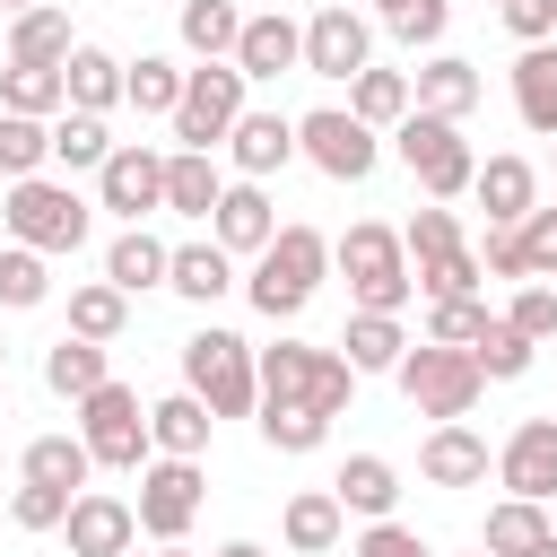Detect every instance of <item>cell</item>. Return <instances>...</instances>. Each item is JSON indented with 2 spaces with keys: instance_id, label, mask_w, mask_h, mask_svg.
I'll use <instances>...</instances> for the list:
<instances>
[{
  "instance_id": "obj_3",
  "label": "cell",
  "mask_w": 557,
  "mask_h": 557,
  "mask_svg": "<svg viewBox=\"0 0 557 557\" xmlns=\"http://www.w3.org/2000/svg\"><path fill=\"white\" fill-rule=\"evenodd\" d=\"M322 270H331V235H313V226H278V235H270V252L252 261L244 296H252L270 322H287V313H305V305H313Z\"/></svg>"
},
{
  "instance_id": "obj_21",
  "label": "cell",
  "mask_w": 557,
  "mask_h": 557,
  "mask_svg": "<svg viewBox=\"0 0 557 557\" xmlns=\"http://www.w3.org/2000/svg\"><path fill=\"white\" fill-rule=\"evenodd\" d=\"M209 400H191V392H165L157 409H148V444L165 453V461H200L209 453Z\"/></svg>"
},
{
  "instance_id": "obj_19",
  "label": "cell",
  "mask_w": 557,
  "mask_h": 557,
  "mask_svg": "<svg viewBox=\"0 0 557 557\" xmlns=\"http://www.w3.org/2000/svg\"><path fill=\"white\" fill-rule=\"evenodd\" d=\"M331 496H339V513L392 522V505H400V470H392L383 453H348V461H339V479H331Z\"/></svg>"
},
{
  "instance_id": "obj_22",
  "label": "cell",
  "mask_w": 557,
  "mask_h": 557,
  "mask_svg": "<svg viewBox=\"0 0 557 557\" xmlns=\"http://www.w3.org/2000/svg\"><path fill=\"white\" fill-rule=\"evenodd\" d=\"M513 113H522V131L557 139V44H522V61H513Z\"/></svg>"
},
{
  "instance_id": "obj_31",
  "label": "cell",
  "mask_w": 557,
  "mask_h": 557,
  "mask_svg": "<svg viewBox=\"0 0 557 557\" xmlns=\"http://www.w3.org/2000/svg\"><path fill=\"white\" fill-rule=\"evenodd\" d=\"M70 52H78V35H70V9H52V0H44V9H26V17L9 26V61H35V70H61Z\"/></svg>"
},
{
  "instance_id": "obj_32",
  "label": "cell",
  "mask_w": 557,
  "mask_h": 557,
  "mask_svg": "<svg viewBox=\"0 0 557 557\" xmlns=\"http://www.w3.org/2000/svg\"><path fill=\"white\" fill-rule=\"evenodd\" d=\"M0 113H26V122H61V113H70V87H61V70L9 61V70H0Z\"/></svg>"
},
{
  "instance_id": "obj_26",
  "label": "cell",
  "mask_w": 557,
  "mask_h": 557,
  "mask_svg": "<svg viewBox=\"0 0 557 557\" xmlns=\"http://www.w3.org/2000/svg\"><path fill=\"white\" fill-rule=\"evenodd\" d=\"M218 200H226V174H218V157H200V148H174V157H165V209H183V218H218Z\"/></svg>"
},
{
  "instance_id": "obj_38",
  "label": "cell",
  "mask_w": 557,
  "mask_h": 557,
  "mask_svg": "<svg viewBox=\"0 0 557 557\" xmlns=\"http://www.w3.org/2000/svg\"><path fill=\"white\" fill-rule=\"evenodd\" d=\"M183 44H191L200 61H235L244 9H235V0H183Z\"/></svg>"
},
{
  "instance_id": "obj_43",
  "label": "cell",
  "mask_w": 557,
  "mask_h": 557,
  "mask_svg": "<svg viewBox=\"0 0 557 557\" xmlns=\"http://www.w3.org/2000/svg\"><path fill=\"white\" fill-rule=\"evenodd\" d=\"M44 157H52V122L0 113V174H9V183H26V174H44Z\"/></svg>"
},
{
  "instance_id": "obj_60",
  "label": "cell",
  "mask_w": 557,
  "mask_h": 557,
  "mask_svg": "<svg viewBox=\"0 0 557 557\" xmlns=\"http://www.w3.org/2000/svg\"><path fill=\"white\" fill-rule=\"evenodd\" d=\"M0 374H9V348H0Z\"/></svg>"
},
{
  "instance_id": "obj_2",
  "label": "cell",
  "mask_w": 557,
  "mask_h": 557,
  "mask_svg": "<svg viewBox=\"0 0 557 557\" xmlns=\"http://www.w3.org/2000/svg\"><path fill=\"white\" fill-rule=\"evenodd\" d=\"M331 270L348 278V296H357V313H400L409 296H418V270H409V244L392 235V226H348L339 244H331Z\"/></svg>"
},
{
  "instance_id": "obj_52",
  "label": "cell",
  "mask_w": 557,
  "mask_h": 557,
  "mask_svg": "<svg viewBox=\"0 0 557 557\" xmlns=\"http://www.w3.org/2000/svg\"><path fill=\"white\" fill-rule=\"evenodd\" d=\"M496 17H505V35H522V44H548V35H557V0H505Z\"/></svg>"
},
{
  "instance_id": "obj_8",
  "label": "cell",
  "mask_w": 557,
  "mask_h": 557,
  "mask_svg": "<svg viewBox=\"0 0 557 557\" xmlns=\"http://www.w3.org/2000/svg\"><path fill=\"white\" fill-rule=\"evenodd\" d=\"M78 435H87V453H96V470H148V409H139V392L131 383H104V392H87L78 400Z\"/></svg>"
},
{
  "instance_id": "obj_37",
  "label": "cell",
  "mask_w": 557,
  "mask_h": 557,
  "mask_svg": "<svg viewBox=\"0 0 557 557\" xmlns=\"http://www.w3.org/2000/svg\"><path fill=\"white\" fill-rule=\"evenodd\" d=\"M113 148H122V139L104 131V113H61V122H52V165H70V174H104Z\"/></svg>"
},
{
  "instance_id": "obj_13",
  "label": "cell",
  "mask_w": 557,
  "mask_h": 557,
  "mask_svg": "<svg viewBox=\"0 0 557 557\" xmlns=\"http://www.w3.org/2000/svg\"><path fill=\"white\" fill-rule=\"evenodd\" d=\"M496 479H505V496L548 505L557 496V418H522L505 435V453H496Z\"/></svg>"
},
{
  "instance_id": "obj_25",
  "label": "cell",
  "mask_w": 557,
  "mask_h": 557,
  "mask_svg": "<svg viewBox=\"0 0 557 557\" xmlns=\"http://www.w3.org/2000/svg\"><path fill=\"white\" fill-rule=\"evenodd\" d=\"M418 470H426L435 487H479V479H487V435H470V426H435V435L418 444Z\"/></svg>"
},
{
  "instance_id": "obj_14",
  "label": "cell",
  "mask_w": 557,
  "mask_h": 557,
  "mask_svg": "<svg viewBox=\"0 0 557 557\" xmlns=\"http://www.w3.org/2000/svg\"><path fill=\"white\" fill-rule=\"evenodd\" d=\"M70 557H131V540H139V513L122 505V496H104V487H87L78 505H70Z\"/></svg>"
},
{
  "instance_id": "obj_10",
  "label": "cell",
  "mask_w": 557,
  "mask_h": 557,
  "mask_svg": "<svg viewBox=\"0 0 557 557\" xmlns=\"http://www.w3.org/2000/svg\"><path fill=\"white\" fill-rule=\"evenodd\" d=\"M296 157H313L331 183H366V174H374V157H383V139H374L357 113L322 104V113H305V122H296Z\"/></svg>"
},
{
  "instance_id": "obj_7",
  "label": "cell",
  "mask_w": 557,
  "mask_h": 557,
  "mask_svg": "<svg viewBox=\"0 0 557 557\" xmlns=\"http://www.w3.org/2000/svg\"><path fill=\"white\" fill-rule=\"evenodd\" d=\"M244 87H252V78H244L235 61H200V70L183 78V113H174V139H183V148H200V157H218V148H226V131L252 113V104H244Z\"/></svg>"
},
{
  "instance_id": "obj_39",
  "label": "cell",
  "mask_w": 557,
  "mask_h": 557,
  "mask_svg": "<svg viewBox=\"0 0 557 557\" xmlns=\"http://www.w3.org/2000/svg\"><path fill=\"white\" fill-rule=\"evenodd\" d=\"M183 78H191V70H174L165 52H139L131 78H122V104H139V113H183Z\"/></svg>"
},
{
  "instance_id": "obj_55",
  "label": "cell",
  "mask_w": 557,
  "mask_h": 557,
  "mask_svg": "<svg viewBox=\"0 0 557 557\" xmlns=\"http://www.w3.org/2000/svg\"><path fill=\"white\" fill-rule=\"evenodd\" d=\"M218 557H270V548H252V540H226V548H218Z\"/></svg>"
},
{
  "instance_id": "obj_59",
  "label": "cell",
  "mask_w": 557,
  "mask_h": 557,
  "mask_svg": "<svg viewBox=\"0 0 557 557\" xmlns=\"http://www.w3.org/2000/svg\"><path fill=\"white\" fill-rule=\"evenodd\" d=\"M157 557H191V548H183V540H174V548H157Z\"/></svg>"
},
{
  "instance_id": "obj_57",
  "label": "cell",
  "mask_w": 557,
  "mask_h": 557,
  "mask_svg": "<svg viewBox=\"0 0 557 557\" xmlns=\"http://www.w3.org/2000/svg\"><path fill=\"white\" fill-rule=\"evenodd\" d=\"M0 9H17V17H26V9H44V0H0Z\"/></svg>"
},
{
  "instance_id": "obj_1",
  "label": "cell",
  "mask_w": 557,
  "mask_h": 557,
  "mask_svg": "<svg viewBox=\"0 0 557 557\" xmlns=\"http://www.w3.org/2000/svg\"><path fill=\"white\" fill-rule=\"evenodd\" d=\"M261 348L252 339H235V331H191L183 339V392L191 400H209V418H252L261 409V366H252Z\"/></svg>"
},
{
  "instance_id": "obj_16",
  "label": "cell",
  "mask_w": 557,
  "mask_h": 557,
  "mask_svg": "<svg viewBox=\"0 0 557 557\" xmlns=\"http://www.w3.org/2000/svg\"><path fill=\"white\" fill-rule=\"evenodd\" d=\"M470 200L487 209V226H522V218L540 209V174H531V157H487L479 183H470Z\"/></svg>"
},
{
  "instance_id": "obj_54",
  "label": "cell",
  "mask_w": 557,
  "mask_h": 557,
  "mask_svg": "<svg viewBox=\"0 0 557 557\" xmlns=\"http://www.w3.org/2000/svg\"><path fill=\"white\" fill-rule=\"evenodd\" d=\"M444 17H453V9H444V0H418V9H409V17H392V35H400V44H409V52H426V44H444Z\"/></svg>"
},
{
  "instance_id": "obj_42",
  "label": "cell",
  "mask_w": 557,
  "mask_h": 557,
  "mask_svg": "<svg viewBox=\"0 0 557 557\" xmlns=\"http://www.w3.org/2000/svg\"><path fill=\"white\" fill-rule=\"evenodd\" d=\"M252 418H261V444H270V453H313V444L331 435V418H313L305 400H261Z\"/></svg>"
},
{
  "instance_id": "obj_56",
  "label": "cell",
  "mask_w": 557,
  "mask_h": 557,
  "mask_svg": "<svg viewBox=\"0 0 557 557\" xmlns=\"http://www.w3.org/2000/svg\"><path fill=\"white\" fill-rule=\"evenodd\" d=\"M374 9H383V26H392V17H409V9H418V0H374Z\"/></svg>"
},
{
  "instance_id": "obj_47",
  "label": "cell",
  "mask_w": 557,
  "mask_h": 557,
  "mask_svg": "<svg viewBox=\"0 0 557 557\" xmlns=\"http://www.w3.org/2000/svg\"><path fill=\"white\" fill-rule=\"evenodd\" d=\"M505 322H513L531 348H540V339H557V287H548V278H522V287H513V305H505Z\"/></svg>"
},
{
  "instance_id": "obj_5",
  "label": "cell",
  "mask_w": 557,
  "mask_h": 557,
  "mask_svg": "<svg viewBox=\"0 0 557 557\" xmlns=\"http://www.w3.org/2000/svg\"><path fill=\"white\" fill-rule=\"evenodd\" d=\"M392 148H400V165L418 174V191H426V200H461V191L479 183V157H470V139H461V122L409 113V122L392 131Z\"/></svg>"
},
{
  "instance_id": "obj_46",
  "label": "cell",
  "mask_w": 557,
  "mask_h": 557,
  "mask_svg": "<svg viewBox=\"0 0 557 557\" xmlns=\"http://www.w3.org/2000/svg\"><path fill=\"white\" fill-rule=\"evenodd\" d=\"M470 357H479V374H487V383H513V374H531V339H522L505 313L487 322V339H479Z\"/></svg>"
},
{
  "instance_id": "obj_36",
  "label": "cell",
  "mask_w": 557,
  "mask_h": 557,
  "mask_svg": "<svg viewBox=\"0 0 557 557\" xmlns=\"http://www.w3.org/2000/svg\"><path fill=\"white\" fill-rule=\"evenodd\" d=\"M409 104H418V96H409L400 70H357V78H348V113H357L366 131H400Z\"/></svg>"
},
{
  "instance_id": "obj_27",
  "label": "cell",
  "mask_w": 557,
  "mask_h": 557,
  "mask_svg": "<svg viewBox=\"0 0 557 557\" xmlns=\"http://www.w3.org/2000/svg\"><path fill=\"white\" fill-rule=\"evenodd\" d=\"M165 270H174V244H157L148 226H122V235H113V252H104V278H113L122 296L165 287Z\"/></svg>"
},
{
  "instance_id": "obj_61",
  "label": "cell",
  "mask_w": 557,
  "mask_h": 557,
  "mask_svg": "<svg viewBox=\"0 0 557 557\" xmlns=\"http://www.w3.org/2000/svg\"><path fill=\"white\" fill-rule=\"evenodd\" d=\"M479 557H487V548H479Z\"/></svg>"
},
{
  "instance_id": "obj_12",
  "label": "cell",
  "mask_w": 557,
  "mask_h": 557,
  "mask_svg": "<svg viewBox=\"0 0 557 557\" xmlns=\"http://www.w3.org/2000/svg\"><path fill=\"white\" fill-rule=\"evenodd\" d=\"M96 200H104L122 226H148V209H165V157L139 148V139H122V148L104 157V174H96Z\"/></svg>"
},
{
  "instance_id": "obj_34",
  "label": "cell",
  "mask_w": 557,
  "mask_h": 557,
  "mask_svg": "<svg viewBox=\"0 0 557 557\" xmlns=\"http://www.w3.org/2000/svg\"><path fill=\"white\" fill-rule=\"evenodd\" d=\"M17 470H26L35 487H70V496H87V470H96V453H87V435H35Z\"/></svg>"
},
{
  "instance_id": "obj_50",
  "label": "cell",
  "mask_w": 557,
  "mask_h": 557,
  "mask_svg": "<svg viewBox=\"0 0 557 557\" xmlns=\"http://www.w3.org/2000/svg\"><path fill=\"white\" fill-rule=\"evenodd\" d=\"M348 557H435V548H426V540H418L409 522H366Z\"/></svg>"
},
{
  "instance_id": "obj_49",
  "label": "cell",
  "mask_w": 557,
  "mask_h": 557,
  "mask_svg": "<svg viewBox=\"0 0 557 557\" xmlns=\"http://www.w3.org/2000/svg\"><path fill=\"white\" fill-rule=\"evenodd\" d=\"M400 244H409V261H435V252H453V244H461V218H453L444 200H426V209L409 218V235H400Z\"/></svg>"
},
{
  "instance_id": "obj_40",
  "label": "cell",
  "mask_w": 557,
  "mask_h": 557,
  "mask_svg": "<svg viewBox=\"0 0 557 557\" xmlns=\"http://www.w3.org/2000/svg\"><path fill=\"white\" fill-rule=\"evenodd\" d=\"M409 270H418V296H426V305L479 296V278H487V261H479L470 244H453V252H435V261H409Z\"/></svg>"
},
{
  "instance_id": "obj_24",
  "label": "cell",
  "mask_w": 557,
  "mask_h": 557,
  "mask_svg": "<svg viewBox=\"0 0 557 557\" xmlns=\"http://www.w3.org/2000/svg\"><path fill=\"white\" fill-rule=\"evenodd\" d=\"M44 383H52L61 400H87V392H104V383H113V366H104V339H78V331H61V339L44 348Z\"/></svg>"
},
{
  "instance_id": "obj_30",
  "label": "cell",
  "mask_w": 557,
  "mask_h": 557,
  "mask_svg": "<svg viewBox=\"0 0 557 557\" xmlns=\"http://www.w3.org/2000/svg\"><path fill=\"white\" fill-rule=\"evenodd\" d=\"M540 540H557L548 505H531V496H505V505H487V531H479V548H487V557H531Z\"/></svg>"
},
{
  "instance_id": "obj_20",
  "label": "cell",
  "mask_w": 557,
  "mask_h": 557,
  "mask_svg": "<svg viewBox=\"0 0 557 557\" xmlns=\"http://www.w3.org/2000/svg\"><path fill=\"white\" fill-rule=\"evenodd\" d=\"M409 96H418L409 113H435V122H461V113L479 104V70H470L461 52H435V61H426V70L409 78Z\"/></svg>"
},
{
  "instance_id": "obj_15",
  "label": "cell",
  "mask_w": 557,
  "mask_h": 557,
  "mask_svg": "<svg viewBox=\"0 0 557 557\" xmlns=\"http://www.w3.org/2000/svg\"><path fill=\"white\" fill-rule=\"evenodd\" d=\"M235 70H244V78H287V70H305V26H296L287 9H261V17H244Z\"/></svg>"
},
{
  "instance_id": "obj_29",
  "label": "cell",
  "mask_w": 557,
  "mask_h": 557,
  "mask_svg": "<svg viewBox=\"0 0 557 557\" xmlns=\"http://www.w3.org/2000/svg\"><path fill=\"white\" fill-rule=\"evenodd\" d=\"M252 366H261V400H305V409H313L322 348H305V339H278V348H261ZM313 418H322V409H313Z\"/></svg>"
},
{
  "instance_id": "obj_41",
  "label": "cell",
  "mask_w": 557,
  "mask_h": 557,
  "mask_svg": "<svg viewBox=\"0 0 557 557\" xmlns=\"http://www.w3.org/2000/svg\"><path fill=\"white\" fill-rule=\"evenodd\" d=\"M122 322H131V296H122L113 278L70 287V331H78V339H122Z\"/></svg>"
},
{
  "instance_id": "obj_35",
  "label": "cell",
  "mask_w": 557,
  "mask_h": 557,
  "mask_svg": "<svg viewBox=\"0 0 557 557\" xmlns=\"http://www.w3.org/2000/svg\"><path fill=\"white\" fill-rule=\"evenodd\" d=\"M287 548L296 557H322V548H339V531H348V513H339V496L331 487H305V496H287Z\"/></svg>"
},
{
  "instance_id": "obj_18",
  "label": "cell",
  "mask_w": 557,
  "mask_h": 557,
  "mask_svg": "<svg viewBox=\"0 0 557 557\" xmlns=\"http://www.w3.org/2000/svg\"><path fill=\"white\" fill-rule=\"evenodd\" d=\"M226 157H235L244 183H261V174H278V165L296 157V122H287V113H244V122L226 131Z\"/></svg>"
},
{
  "instance_id": "obj_4",
  "label": "cell",
  "mask_w": 557,
  "mask_h": 557,
  "mask_svg": "<svg viewBox=\"0 0 557 557\" xmlns=\"http://www.w3.org/2000/svg\"><path fill=\"white\" fill-rule=\"evenodd\" d=\"M400 392H409V409H418V418L461 426V418L479 409L487 374H479V357H470V348H435V339H418V348L400 357Z\"/></svg>"
},
{
  "instance_id": "obj_28",
  "label": "cell",
  "mask_w": 557,
  "mask_h": 557,
  "mask_svg": "<svg viewBox=\"0 0 557 557\" xmlns=\"http://www.w3.org/2000/svg\"><path fill=\"white\" fill-rule=\"evenodd\" d=\"M165 287H174V296H191V305H218V296L235 287V252H226L218 235H209V244H174Z\"/></svg>"
},
{
  "instance_id": "obj_58",
  "label": "cell",
  "mask_w": 557,
  "mask_h": 557,
  "mask_svg": "<svg viewBox=\"0 0 557 557\" xmlns=\"http://www.w3.org/2000/svg\"><path fill=\"white\" fill-rule=\"evenodd\" d=\"M531 557H557V540H540V548H531Z\"/></svg>"
},
{
  "instance_id": "obj_44",
  "label": "cell",
  "mask_w": 557,
  "mask_h": 557,
  "mask_svg": "<svg viewBox=\"0 0 557 557\" xmlns=\"http://www.w3.org/2000/svg\"><path fill=\"white\" fill-rule=\"evenodd\" d=\"M44 296H52L44 252H35V244H9V252H0V305H9V313H26V305H44Z\"/></svg>"
},
{
  "instance_id": "obj_11",
  "label": "cell",
  "mask_w": 557,
  "mask_h": 557,
  "mask_svg": "<svg viewBox=\"0 0 557 557\" xmlns=\"http://www.w3.org/2000/svg\"><path fill=\"white\" fill-rule=\"evenodd\" d=\"M305 70H313V78H357V70H374V26H366L348 0L313 9V17H305Z\"/></svg>"
},
{
  "instance_id": "obj_23",
  "label": "cell",
  "mask_w": 557,
  "mask_h": 557,
  "mask_svg": "<svg viewBox=\"0 0 557 557\" xmlns=\"http://www.w3.org/2000/svg\"><path fill=\"white\" fill-rule=\"evenodd\" d=\"M122 78H131V61H113V52H96V44H78V52L61 61L70 113H113V104H122Z\"/></svg>"
},
{
  "instance_id": "obj_53",
  "label": "cell",
  "mask_w": 557,
  "mask_h": 557,
  "mask_svg": "<svg viewBox=\"0 0 557 557\" xmlns=\"http://www.w3.org/2000/svg\"><path fill=\"white\" fill-rule=\"evenodd\" d=\"M522 252H531V278H557V209L522 218Z\"/></svg>"
},
{
  "instance_id": "obj_48",
  "label": "cell",
  "mask_w": 557,
  "mask_h": 557,
  "mask_svg": "<svg viewBox=\"0 0 557 557\" xmlns=\"http://www.w3.org/2000/svg\"><path fill=\"white\" fill-rule=\"evenodd\" d=\"M70 505H78L70 487H35V479H26V487L9 496V522H17V531H61V522H70Z\"/></svg>"
},
{
  "instance_id": "obj_6",
  "label": "cell",
  "mask_w": 557,
  "mask_h": 557,
  "mask_svg": "<svg viewBox=\"0 0 557 557\" xmlns=\"http://www.w3.org/2000/svg\"><path fill=\"white\" fill-rule=\"evenodd\" d=\"M0 218H9V235H17V244H35L44 261H52V252H78V244H87V200H78L70 183H44V174L9 183Z\"/></svg>"
},
{
  "instance_id": "obj_33",
  "label": "cell",
  "mask_w": 557,
  "mask_h": 557,
  "mask_svg": "<svg viewBox=\"0 0 557 557\" xmlns=\"http://www.w3.org/2000/svg\"><path fill=\"white\" fill-rule=\"evenodd\" d=\"M339 348H348V366H357V374H400V357H409L400 313H348Z\"/></svg>"
},
{
  "instance_id": "obj_9",
  "label": "cell",
  "mask_w": 557,
  "mask_h": 557,
  "mask_svg": "<svg viewBox=\"0 0 557 557\" xmlns=\"http://www.w3.org/2000/svg\"><path fill=\"white\" fill-rule=\"evenodd\" d=\"M200 496H209L200 461H165V453H157V461L139 470V505H131V513H139V531H148L157 548H174V540L200 522Z\"/></svg>"
},
{
  "instance_id": "obj_17",
  "label": "cell",
  "mask_w": 557,
  "mask_h": 557,
  "mask_svg": "<svg viewBox=\"0 0 557 557\" xmlns=\"http://www.w3.org/2000/svg\"><path fill=\"white\" fill-rule=\"evenodd\" d=\"M209 235L226 244V252H270V235H278V209H270V191L261 183H226V200H218V218H209Z\"/></svg>"
},
{
  "instance_id": "obj_51",
  "label": "cell",
  "mask_w": 557,
  "mask_h": 557,
  "mask_svg": "<svg viewBox=\"0 0 557 557\" xmlns=\"http://www.w3.org/2000/svg\"><path fill=\"white\" fill-rule=\"evenodd\" d=\"M479 261H487V278H531V252H522V226H487V244H479Z\"/></svg>"
},
{
  "instance_id": "obj_45",
  "label": "cell",
  "mask_w": 557,
  "mask_h": 557,
  "mask_svg": "<svg viewBox=\"0 0 557 557\" xmlns=\"http://www.w3.org/2000/svg\"><path fill=\"white\" fill-rule=\"evenodd\" d=\"M487 322H496V313H487L479 296H453V305H426V339H435V348H479V339H487Z\"/></svg>"
}]
</instances>
